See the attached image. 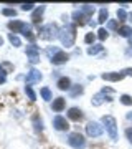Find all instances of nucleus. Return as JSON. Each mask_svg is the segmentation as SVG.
<instances>
[{"mask_svg":"<svg viewBox=\"0 0 132 149\" xmlns=\"http://www.w3.org/2000/svg\"><path fill=\"white\" fill-rule=\"evenodd\" d=\"M106 20H107V10H106V8H102V10H101V13H99V23H104Z\"/></svg>","mask_w":132,"mask_h":149,"instance_id":"c85d7f7f","label":"nucleus"},{"mask_svg":"<svg viewBox=\"0 0 132 149\" xmlns=\"http://www.w3.org/2000/svg\"><path fill=\"white\" fill-rule=\"evenodd\" d=\"M126 74L124 73H104L102 74V80H107V81H121Z\"/></svg>","mask_w":132,"mask_h":149,"instance_id":"4468645a","label":"nucleus"},{"mask_svg":"<svg viewBox=\"0 0 132 149\" xmlns=\"http://www.w3.org/2000/svg\"><path fill=\"white\" fill-rule=\"evenodd\" d=\"M102 123L106 124V129L111 136V139L116 141L117 139V123H116V118L114 116H104L102 118Z\"/></svg>","mask_w":132,"mask_h":149,"instance_id":"7ed1b4c3","label":"nucleus"},{"mask_svg":"<svg viewBox=\"0 0 132 149\" xmlns=\"http://www.w3.org/2000/svg\"><path fill=\"white\" fill-rule=\"evenodd\" d=\"M68 118L73 119V121H81V119H83V111H81L79 108H69Z\"/></svg>","mask_w":132,"mask_h":149,"instance_id":"f8f14e48","label":"nucleus"},{"mask_svg":"<svg viewBox=\"0 0 132 149\" xmlns=\"http://www.w3.org/2000/svg\"><path fill=\"white\" fill-rule=\"evenodd\" d=\"M97 37H99L101 40H106V38H107V30H106V28H99V32H97Z\"/></svg>","mask_w":132,"mask_h":149,"instance_id":"7c9ffc66","label":"nucleus"},{"mask_svg":"<svg viewBox=\"0 0 132 149\" xmlns=\"http://www.w3.org/2000/svg\"><path fill=\"white\" fill-rule=\"evenodd\" d=\"M23 35H25L30 42H35V35H33V32H32V28H30V25H26L25 27V30H23Z\"/></svg>","mask_w":132,"mask_h":149,"instance_id":"aec40b11","label":"nucleus"},{"mask_svg":"<svg viewBox=\"0 0 132 149\" xmlns=\"http://www.w3.org/2000/svg\"><path fill=\"white\" fill-rule=\"evenodd\" d=\"M33 126H35V131L37 133H41L43 131V121L38 114H33Z\"/></svg>","mask_w":132,"mask_h":149,"instance_id":"a211bd4d","label":"nucleus"},{"mask_svg":"<svg viewBox=\"0 0 132 149\" xmlns=\"http://www.w3.org/2000/svg\"><path fill=\"white\" fill-rule=\"evenodd\" d=\"M2 13H3L5 17H15L17 15V12L13 10V8H3V10H2Z\"/></svg>","mask_w":132,"mask_h":149,"instance_id":"cd10ccee","label":"nucleus"},{"mask_svg":"<svg viewBox=\"0 0 132 149\" xmlns=\"http://www.w3.org/2000/svg\"><path fill=\"white\" fill-rule=\"evenodd\" d=\"M25 93L28 95V98H30L32 101H35V100H37V95H35V91L32 90V86H30V85L25 86Z\"/></svg>","mask_w":132,"mask_h":149,"instance_id":"4be33fe9","label":"nucleus"},{"mask_svg":"<svg viewBox=\"0 0 132 149\" xmlns=\"http://www.w3.org/2000/svg\"><path fill=\"white\" fill-rule=\"evenodd\" d=\"M119 33H121L122 37H131L132 35V28L131 27H122V28H119Z\"/></svg>","mask_w":132,"mask_h":149,"instance_id":"393cba45","label":"nucleus"},{"mask_svg":"<svg viewBox=\"0 0 132 149\" xmlns=\"http://www.w3.org/2000/svg\"><path fill=\"white\" fill-rule=\"evenodd\" d=\"M2 45H3V38L0 37V47H2Z\"/></svg>","mask_w":132,"mask_h":149,"instance_id":"58836bf2","label":"nucleus"},{"mask_svg":"<svg viewBox=\"0 0 132 149\" xmlns=\"http://www.w3.org/2000/svg\"><path fill=\"white\" fill-rule=\"evenodd\" d=\"M101 50H102L101 45H93V47L88 48V53H89V55H96V53H99Z\"/></svg>","mask_w":132,"mask_h":149,"instance_id":"b1692460","label":"nucleus"},{"mask_svg":"<svg viewBox=\"0 0 132 149\" xmlns=\"http://www.w3.org/2000/svg\"><path fill=\"white\" fill-rule=\"evenodd\" d=\"M40 95H41V98L45 101H50L51 100V91H50V88H41L40 90Z\"/></svg>","mask_w":132,"mask_h":149,"instance_id":"6ab92c4d","label":"nucleus"},{"mask_svg":"<svg viewBox=\"0 0 132 149\" xmlns=\"http://www.w3.org/2000/svg\"><path fill=\"white\" fill-rule=\"evenodd\" d=\"M0 83H5V78H0Z\"/></svg>","mask_w":132,"mask_h":149,"instance_id":"ea45409f","label":"nucleus"},{"mask_svg":"<svg viewBox=\"0 0 132 149\" xmlns=\"http://www.w3.org/2000/svg\"><path fill=\"white\" fill-rule=\"evenodd\" d=\"M25 27H26V23H23V22H20V20H12L10 23H8V28L12 30L13 35H15V33H23Z\"/></svg>","mask_w":132,"mask_h":149,"instance_id":"6e6552de","label":"nucleus"},{"mask_svg":"<svg viewBox=\"0 0 132 149\" xmlns=\"http://www.w3.org/2000/svg\"><path fill=\"white\" fill-rule=\"evenodd\" d=\"M107 27L111 28V30H116V28H117V22L116 20H111L109 23H107Z\"/></svg>","mask_w":132,"mask_h":149,"instance_id":"f704fd0d","label":"nucleus"},{"mask_svg":"<svg viewBox=\"0 0 132 149\" xmlns=\"http://www.w3.org/2000/svg\"><path fill=\"white\" fill-rule=\"evenodd\" d=\"M81 12H83V13H84V15L88 17V18H89V17L93 15V13H94V7H91V5H83Z\"/></svg>","mask_w":132,"mask_h":149,"instance_id":"412c9836","label":"nucleus"},{"mask_svg":"<svg viewBox=\"0 0 132 149\" xmlns=\"http://www.w3.org/2000/svg\"><path fill=\"white\" fill-rule=\"evenodd\" d=\"M58 52H61V50H58L56 47H53V48H48V50H46V55L53 58V56H55V55L58 53Z\"/></svg>","mask_w":132,"mask_h":149,"instance_id":"c756f323","label":"nucleus"},{"mask_svg":"<svg viewBox=\"0 0 132 149\" xmlns=\"http://www.w3.org/2000/svg\"><path fill=\"white\" fill-rule=\"evenodd\" d=\"M68 60H69V55L66 53V52H58V53L51 58V63L53 65H63V63H66Z\"/></svg>","mask_w":132,"mask_h":149,"instance_id":"9d476101","label":"nucleus"},{"mask_svg":"<svg viewBox=\"0 0 132 149\" xmlns=\"http://www.w3.org/2000/svg\"><path fill=\"white\" fill-rule=\"evenodd\" d=\"M33 3H23V5H21V10H25V12H28V10H33Z\"/></svg>","mask_w":132,"mask_h":149,"instance_id":"72a5a7b5","label":"nucleus"},{"mask_svg":"<svg viewBox=\"0 0 132 149\" xmlns=\"http://www.w3.org/2000/svg\"><path fill=\"white\" fill-rule=\"evenodd\" d=\"M126 17H127V13H126V10H117V18L119 20H126Z\"/></svg>","mask_w":132,"mask_h":149,"instance_id":"473e14b6","label":"nucleus"},{"mask_svg":"<svg viewBox=\"0 0 132 149\" xmlns=\"http://www.w3.org/2000/svg\"><path fill=\"white\" fill-rule=\"evenodd\" d=\"M126 136H127V139L132 143V128H129V129L126 131Z\"/></svg>","mask_w":132,"mask_h":149,"instance_id":"c9c22d12","label":"nucleus"},{"mask_svg":"<svg viewBox=\"0 0 132 149\" xmlns=\"http://www.w3.org/2000/svg\"><path fill=\"white\" fill-rule=\"evenodd\" d=\"M102 126L101 124H97L96 121H91L88 123V126H86V133H88V136H91V138H99L101 134H102Z\"/></svg>","mask_w":132,"mask_h":149,"instance_id":"39448f33","label":"nucleus"},{"mask_svg":"<svg viewBox=\"0 0 132 149\" xmlns=\"http://www.w3.org/2000/svg\"><path fill=\"white\" fill-rule=\"evenodd\" d=\"M73 18H74V22H76V25H84L86 22H88V17H86L81 10H79V12H74V13H73Z\"/></svg>","mask_w":132,"mask_h":149,"instance_id":"dca6fc26","label":"nucleus"},{"mask_svg":"<svg viewBox=\"0 0 132 149\" xmlns=\"http://www.w3.org/2000/svg\"><path fill=\"white\" fill-rule=\"evenodd\" d=\"M26 55H28V58H30V61H32V63L40 61V50H38V47H35V45L26 47Z\"/></svg>","mask_w":132,"mask_h":149,"instance_id":"0eeeda50","label":"nucleus"},{"mask_svg":"<svg viewBox=\"0 0 132 149\" xmlns=\"http://www.w3.org/2000/svg\"><path fill=\"white\" fill-rule=\"evenodd\" d=\"M64 108H66V101H64L63 98H56V100H53L51 109H53L55 113H59V111H63Z\"/></svg>","mask_w":132,"mask_h":149,"instance_id":"9b49d317","label":"nucleus"},{"mask_svg":"<svg viewBox=\"0 0 132 149\" xmlns=\"http://www.w3.org/2000/svg\"><path fill=\"white\" fill-rule=\"evenodd\" d=\"M81 93H83V86H79V85H76L73 90H71V96H78V95H81Z\"/></svg>","mask_w":132,"mask_h":149,"instance_id":"bb28decb","label":"nucleus"},{"mask_svg":"<svg viewBox=\"0 0 132 149\" xmlns=\"http://www.w3.org/2000/svg\"><path fill=\"white\" fill-rule=\"evenodd\" d=\"M122 73H124V74H132V68H126V70H122Z\"/></svg>","mask_w":132,"mask_h":149,"instance_id":"4c0bfd02","label":"nucleus"},{"mask_svg":"<svg viewBox=\"0 0 132 149\" xmlns=\"http://www.w3.org/2000/svg\"><path fill=\"white\" fill-rule=\"evenodd\" d=\"M5 70H3V66H2V65H0V78H5Z\"/></svg>","mask_w":132,"mask_h":149,"instance_id":"e433bc0d","label":"nucleus"},{"mask_svg":"<svg viewBox=\"0 0 132 149\" xmlns=\"http://www.w3.org/2000/svg\"><path fill=\"white\" fill-rule=\"evenodd\" d=\"M121 103L122 104H127V106H129V104H132V98L129 95H122L121 96Z\"/></svg>","mask_w":132,"mask_h":149,"instance_id":"a878e982","label":"nucleus"},{"mask_svg":"<svg viewBox=\"0 0 132 149\" xmlns=\"http://www.w3.org/2000/svg\"><path fill=\"white\" fill-rule=\"evenodd\" d=\"M104 100H107V101H111V96H106V93H97V95H94V98H93V104L94 106H99L101 103L104 101Z\"/></svg>","mask_w":132,"mask_h":149,"instance_id":"2eb2a0df","label":"nucleus"},{"mask_svg":"<svg viewBox=\"0 0 132 149\" xmlns=\"http://www.w3.org/2000/svg\"><path fill=\"white\" fill-rule=\"evenodd\" d=\"M8 40H10V43H12V45H15V47H20V45H21L20 38L17 37V35H13V33H10V35H8Z\"/></svg>","mask_w":132,"mask_h":149,"instance_id":"5701e85b","label":"nucleus"},{"mask_svg":"<svg viewBox=\"0 0 132 149\" xmlns=\"http://www.w3.org/2000/svg\"><path fill=\"white\" fill-rule=\"evenodd\" d=\"M59 40L64 47H73L76 40V27L74 25H66L59 30Z\"/></svg>","mask_w":132,"mask_h":149,"instance_id":"f257e3e1","label":"nucleus"},{"mask_svg":"<svg viewBox=\"0 0 132 149\" xmlns=\"http://www.w3.org/2000/svg\"><path fill=\"white\" fill-rule=\"evenodd\" d=\"M40 37L45 38V40H53V38L59 37V28H58V25L50 23V25H45V27H41V28H40Z\"/></svg>","mask_w":132,"mask_h":149,"instance_id":"f03ea898","label":"nucleus"},{"mask_svg":"<svg viewBox=\"0 0 132 149\" xmlns=\"http://www.w3.org/2000/svg\"><path fill=\"white\" fill-rule=\"evenodd\" d=\"M41 81V73L38 70H30V73L26 76V85H33V83H40Z\"/></svg>","mask_w":132,"mask_h":149,"instance_id":"1a4fd4ad","label":"nucleus"},{"mask_svg":"<svg viewBox=\"0 0 132 149\" xmlns=\"http://www.w3.org/2000/svg\"><path fill=\"white\" fill-rule=\"evenodd\" d=\"M68 143H69V146L74 148V149H83L86 146V139L79 133H71L68 136Z\"/></svg>","mask_w":132,"mask_h":149,"instance_id":"20e7f679","label":"nucleus"},{"mask_svg":"<svg viewBox=\"0 0 132 149\" xmlns=\"http://www.w3.org/2000/svg\"><path fill=\"white\" fill-rule=\"evenodd\" d=\"M53 126L58 129V131H68L69 129V123L66 121V118H63V116H55V119H53Z\"/></svg>","mask_w":132,"mask_h":149,"instance_id":"423d86ee","label":"nucleus"},{"mask_svg":"<svg viewBox=\"0 0 132 149\" xmlns=\"http://www.w3.org/2000/svg\"><path fill=\"white\" fill-rule=\"evenodd\" d=\"M43 12H45V5H40L37 10L33 12L32 15V22L35 25H40V22H41V17H43Z\"/></svg>","mask_w":132,"mask_h":149,"instance_id":"ddd939ff","label":"nucleus"},{"mask_svg":"<svg viewBox=\"0 0 132 149\" xmlns=\"http://www.w3.org/2000/svg\"><path fill=\"white\" fill-rule=\"evenodd\" d=\"M94 38H96L94 33H88V35L84 37V42L86 43H93V42H94Z\"/></svg>","mask_w":132,"mask_h":149,"instance_id":"2f4dec72","label":"nucleus"},{"mask_svg":"<svg viewBox=\"0 0 132 149\" xmlns=\"http://www.w3.org/2000/svg\"><path fill=\"white\" fill-rule=\"evenodd\" d=\"M59 88V90H71V81H69V78H66V76H63V78H59L58 80V85H56Z\"/></svg>","mask_w":132,"mask_h":149,"instance_id":"f3484780","label":"nucleus"}]
</instances>
